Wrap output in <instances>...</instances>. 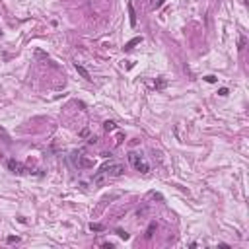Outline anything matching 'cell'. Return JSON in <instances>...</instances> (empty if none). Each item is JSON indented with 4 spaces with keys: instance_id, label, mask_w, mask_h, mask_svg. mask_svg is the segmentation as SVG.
Listing matches in <instances>:
<instances>
[{
    "instance_id": "obj_1",
    "label": "cell",
    "mask_w": 249,
    "mask_h": 249,
    "mask_svg": "<svg viewBox=\"0 0 249 249\" xmlns=\"http://www.w3.org/2000/svg\"><path fill=\"white\" fill-rule=\"evenodd\" d=\"M128 162H131V164L134 165V169L140 171V173H148V171H150V165L146 164V162L142 160V156L136 154V152H131V154H128Z\"/></svg>"
},
{
    "instance_id": "obj_2",
    "label": "cell",
    "mask_w": 249,
    "mask_h": 249,
    "mask_svg": "<svg viewBox=\"0 0 249 249\" xmlns=\"http://www.w3.org/2000/svg\"><path fill=\"white\" fill-rule=\"evenodd\" d=\"M101 171H103L107 177H119V175L125 173V165L123 164H107L101 167Z\"/></svg>"
},
{
    "instance_id": "obj_3",
    "label": "cell",
    "mask_w": 249,
    "mask_h": 249,
    "mask_svg": "<svg viewBox=\"0 0 249 249\" xmlns=\"http://www.w3.org/2000/svg\"><path fill=\"white\" fill-rule=\"evenodd\" d=\"M8 169L14 171V173H27L29 171L27 167H24V165L19 164V162H16V160H8Z\"/></svg>"
},
{
    "instance_id": "obj_4",
    "label": "cell",
    "mask_w": 249,
    "mask_h": 249,
    "mask_svg": "<svg viewBox=\"0 0 249 249\" xmlns=\"http://www.w3.org/2000/svg\"><path fill=\"white\" fill-rule=\"evenodd\" d=\"M127 8H128V18H131V25L134 27V25H136V12H134V6H132L131 2H128V4H127Z\"/></svg>"
},
{
    "instance_id": "obj_5",
    "label": "cell",
    "mask_w": 249,
    "mask_h": 249,
    "mask_svg": "<svg viewBox=\"0 0 249 249\" xmlns=\"http://www.w3.org/2000/svg\"><path fill=\"white\" fill-rule=\"evenodd\" d=\"M105 177H107V175H105V173H103V171H101V169H99L97 173H95V175H94V183H95V185H103V181H105Z\"/></svg>"
},
{
    "instance_id": "obj_6",
    "label": "cell",
    "mask_w": 249,
    "mask_h": 249,
    "mask_svg": "<svg viewBox=\"0 0 249 249\" xmlns=\"http://www.w3.org/2000/svg\"><path fill=\"white\" fill-rule=\"evenodd\" d=\"M76 72H78V74L82 76V78H86V80H92V78H89V72L86 70L84 66H80V64H78V62H76Z\"/></svg>"
},
{
    "instance_id": "obj_7",
    "label": "cell",
    "mask_w": 249,
    "mask_h": 249,
    "mask_svg": "<svg viewBox=\"0 0 249 249\" xmlns=\"http://www.w3.org/2000/svg\"><path fill=\"white\" fill-rule=\"evenodd\" d=\"M140 41H142V37H134V39H131V41H128L127 45H125V51H131V49L134 47V45H138Z\"/></svg>"
},
{
    "instance_id": "obj_8",
    "label": "cell",
    "mask_w": 249,
    "mask_h": 249,
    "mask_svg": "<svg viewBox=\"0 0 249 249\" xmlns=\"http://www.w3.org/2000/svg\"><path fill=\"white\" fill-rule=\"evenodd\" d=\"M89 230H92V232H103V226H101V224H94V222H92V224H89Z\"/></svg>"
},
{
    "instance_id": "obj_9",
    "label": "cell",
    "mask_w": 249,
    "mask_h": 249,
    "mask_svg": "<svg viewBox=\"0 0 249 249\" xmlns=\"http://www.w3.org/2000/svg\"><path fill=\"white\" fill-rule=\"evenodd\" d=\"M103 128H105V131H107V132L115 131V123H113V121H107V123H105V125H103Z\"/></svg>"
},
{
    "instance_id": "obj_10",
    "label": "cell",
    "mask_w": 249,
    "mask_h": 249,
    "mask_svg": "<svg viewBox=\"0 0 249 249\" xmlns=\"http://www.w3.org/2000/svg\"><path fill=\"white\" fill-rule=\"evenodd\" d=\"M16 241H19L18 235H8V243H16Z\"/></svg>"
},
{
    "instance_id": "obj_11",
    "label": "cell",
    "mask_w": 249,
    "mask_h": 249,
    "mask_svg": "<svg viewBox=\"0 0 249 249\" xmlns=\"http://www.w3.org/2000/svg\"><path fill=\"white\" fill-rule=\"evenodd\" d=\"M117 234L121 235L123 240H128V234H127V232H123V230H117Z\"/></svg>"
},
{
    "instance_id": "obj_12",
    "label": "cell",
    "mask_w": 249,
    "mask_h": 249,
    "mask_svg": "<svg viewBox=\"0 0 249 249\" xmlns=\"http://www.w3.org/2000/svg\"><path fill=\"white\" fill-rule=\"evenodd\" d=\"M237 45H240V47H237V49H240V51H241V49L245 47V37H240V43H237Z\"/></svg>"
},
{
    "instance_id": "obj_13",
    "label": "cell",
    "mask_w": 249,
    "mask_h": 249,
    "mask_svg": "<svg viewBox=\"0 0 249 249\" xmlns=\"http://www.w3.org/2000/svg\"><path fill=\"white\" fill-rule=\"evenodd\" d=\"M154 228H156V224H152L150 228H148V232H146V237H150V235H152V232H154Z\"/></svg>"
},
{
    "instance_id": "obj_14",
    "label": "cell",
    "mask_w": 249,
    "mask_h": 249,
    "mask_svg": "<svg viewBox=\"0 0 249 249\" xmlns=\"http://www.w3.org/2000/svg\"><path fill=\"white\" fill-rule=\"evenodd\" d=\"M204 80H206V82H216V78H214V76H206Z\"/></svg>"
},
{
    "instance_id": "obj_15",
    "label": "cell",
    "mask_w": 249,
    "mask_h": 249,
    "mask_svg": "<svg viewBox=\"0 0 249 249\" xmlns=\"http://www.w3.org/2000/svg\"><path fill=\"white\" fill-rule=\"evenodd\" d=\"M218 94H220V95H228V89H226V88H222L220 92H218Z\"/></svg>"
}]
</instances>
